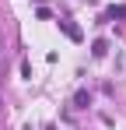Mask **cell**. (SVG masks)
Listing matches in <instances>:
<instances>
[{
    "mask_svg": "<svg viewBox=\"0 0 126 130\" xmlns=\"http://www.w3.org/2000/svg\"><path fill=\"white\" fill-rule=\"evenodd\" d=\"M109 18H126V7H112V11L105 14V21H109Z\"/></svg>",
    "mask_w": 126,
    "mask_h": 130,
    "instance_id": "obj_3",
    "label": "cell"
},
{
    "mask_svg": "<svg viewBox=\"0 0 126 130\" xmlns=\"http://www.w3.org/2000/svg\"><path fill=\"white\" fill-rule=\"evenodd\" d=\"M74 106H77V109L88 106V91H77V95H74Z\"/></svg>",
    "mask_w": 126,
    "mask_h": 130,
    "instance_id": "obj_2",
    "label": "cell"
},
{
    "mask_svg": "<svg viewBox=\"0 0 126 130\" xmlns=\"http://www.w3.org/2000/svg\"><path fill=\"white\" fill-rule=\"evenodd\" d=\"M60 28L67 32V35H70V39H74V42H81V39H84V32H81V28H77L74 21H60Z\"/></svg>",
    "mask_w": 126,
    "mask_h": 130,
    "instance_id": "obj_1",
    "label": "cell"
},
{
    "mask_svg": "<svg viewBox=\"0 0 126 130\" xmlns=\"http://www.w3.org/2000/svg\"><path fill=\"white\" fill-rule=\"evenodd\" d=\"M105 49H109V42H105V39H98V42H95V56H105Z\"/></svg>",
    "mask_w": 126,
    "mask_h": 130,
    "instance_id": "obj_4",
    "label": "cell"
}]
</instances>
